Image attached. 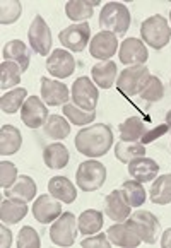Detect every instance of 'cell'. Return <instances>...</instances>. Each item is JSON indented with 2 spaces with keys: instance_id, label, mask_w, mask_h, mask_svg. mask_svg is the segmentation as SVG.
Returning <instances> with one entry per match:
<instances>
[{
  "instance_id": "19",
  "label": "cell",
  "mask_w": 171,
  "mask_h": 248,
  "mask_svg": "<svg viewBox=\"0 0 171 248\" xmlns=\"http://www.w3.org/2000/svg\"><path fill=\"white\" fill-rule=\"evenodd\" d=\"M157 171H159V164L154 159H151V157L144 156L128 163V173H130V176L140 183L154 180L157 176Z\"/></svg>"
},
{
  "instance_id": "31",
  "label": "cell",
  "mask_w": 171,
  "mask_h": 248,
  "mask_svg": "<svg viewBox=\"0 0 171 248\" xmlns=\"http://www.w3.org/2000/svg\"><path fill=\"white\" fill-rule=\"evenodd\" d=\"M77 226H79L80 234H96L103 228V212L96 209H88L77 219Z\"/></svg>"
},
{
  "instance_id": "43",
  "label": "cell",
  "mask_w": 171,
  "mask_h": 248,
  "mask_svg": "<svg viewBox=\"0 0 171 248\" xmlns=\"http://www.w3.org/2000/svg\"><path fill=\"white\" fill-rule=\"evenodd\" d=\"M0 233H2V241H0V245H2V248H9L12 243V233L5 228V224H2L0 226Z\"/></svg>"
},
{
  "instance_id": "15",
  "label": "cell",
  "mask_w": 171,
  "mask_h": 248,
  "mask_svg": "<svg viewBox=\"0 0 171 248\" xmlns=\"http://www.w3.org/2000/svg\"><path fill=\"white\" fill-rule=\"evenodd\" d=\"M117 48H118L117 34L109 33V31H101V33H98L93 38L91 45H89V53L94 59L105 62V60H109L113 55L117 53Z\"/></svg>"
},
{
  "instance_id": "38",
  "label": "cell",
  "mask_w": 171,
  "mask_h": 248,
  "mask_svg": "<svg viewBox=\"0 0 171 248\" xmlns=\"http://www.w3.org/2000/svg\"><path fill=\"white\" fill-rule=\"evenodd\" d=\"M22 14V5L21 2H16V0H11V2H2L0 4V22L2 24H12L16 22Z\"/></svg>"
},
{
  "instance_id": "12",
  "label": "cell",
  "mask_w": 171,
  "mask_h": 248,
  "mask_svg": "<svg viewBox=\"0 0 171 248\" xmlns=\"http://www.w3.org/2000/svg\"><path fill=\"white\" fill-rule=\"evenodd\" d=\"M21 118L22 124L30 128H40L47 124L48 120V108L41 98L31 96L26 99V103L21 108Z\"/></svg>"
},
{
  "instance_id": "20",
  "label": "cell",
  "mask_w": 171,
  "mask_h": 248,
  "mask_svg": "<svg viewBox=\"0 0 171 248\" xmlns=\"http://www.w3.org/2000/svg\"><path fill=\"white\" fill-rule=\"evenodd\" d=\"M48 192L53 195L55 199H59L63 204H72L77 199V190L74 183L65 176H53L48 182Z\"/></svg>"
},
{
  "instance_id": "10",
  "label": "cell",
  "mask_w": 171,
  "mask_h": 248,
  "mask_svg": "<svg viewBox=\"0 0 171 248\" xmlns=\"http://www.w3.org/2000/svg\"><path fill=\"white\" fill-rule=\"evenodd\" d=\"M89 36H91L89 24L88 22H79V24H72L60 31L59 40L62 43V46L69 48V50L84 51L89 43Z\"/></svg>"
},
{
  "instance_id": "1",
  "label": "cell",
  "mask_w": 171,
  "mask_h": 248,
  "mask_svg": "<svg viewBox=\"0 0 171 248\" xmlns=\"http://www.w3.org/2000/svg\"><path fill=\"white\" fill-rule=\"evenodd\" d=\"M113 146V130L106 124H96L84 127L76 135V149L82 156L101 157Z\"/></svg>"
},
{
  "instance_id": "26",
  "label": "cell",
  "mask_w": 171,
  "mask_h": 248,
  "mask_svg": "<svg viewBox=\"0 0 171 248\" xmlns=\"http://www.w3.org/2000/svg\"><path fill=\"white\" fill-rule=\"evenodd\" d=\"M70 159L69 149L63 144L53 142L43 149V161L50 170H62Z\"/></svg>"
},
{
  "instance_id": "44",
  "label": "cell",
  "mask_w": 171,
  "mask_h": 248,
  "mask_svg": "<svg viewBox=\"0 0 171 248\" xmlns=\"http://www.w3.org/2000/svg\"><path fill=\"white\" fill-rule=\"evenodd\" d=\"M161 247L163 248H171V228L166 230L161 236Z\"/></svg>"
},
{
  "instance_id": "30",
  "label": "cell",
  "mask_w": 171,
  "mask_h": 248,
  "mask_svg": "<svg viewBox=\"0 0 171 248\" xmlns=\"http://www.w3.org/2000/svg\"><path fill=\"white\" fill-rule=\"evenodd\" d=\"M146 156V147L140 142H130V140H120L115 146V157L120 163L128 164L130 161Z\"/></svg>"
},
{
  "instance_id": "14",
  "label": "cell",
  "mask_w": 171,
  "mask_h": 248,
  "mask_svg": "<svg viewBox=\"0 0 171 248\" xmlns=\"http://www.w3.org/2000/svg\"><path fill=\"white\" fill-rule=\"evenodd\" d=\"M62 214V204L59 199H55L51 194H45L34 201L33 205V216L38 223L48 224L53 223L55 219Z\"/></svg>"
},
{
  "instance_id": "39",
  "label": "cell",
  "mask_w": 171,
  "mask_h": 248,
  "mask_svg": "<svg viewBox=\"0 0 171 248\" xmlns=\"http://www.w3.org/2000/svg\"><path fill=\"white\" fill-rule=\"evenodd\" d=\"M41 241H40V234L34 228L31 226H24L21 228L17 234V247L19 248H40Z\"/></svg>"
},
{
  "instance_id": "23",
  "label": "cell",
  "mask_w": 171,
  "mask_h": 248,
  "mask_svg": "<svg viewBox=\"0 0 171 248\" xmlns=\"http://www.w3.org/2000/svg\"><path fill=\"white\" fill-rule=\"evenodd\" d=\"M22 146L21 130L14 125H2L0 128V154L2 156H12Z\"/></svg>"
},
{
  "instance_id": "34",
  "label": "cell",
  "mask_w": 171,
  "mask_h": 248,
  "mask_svg": "<svg viewBox=\"0 0 171 248\" xmlns=\"http://www.w3.org/2000/svg\"><path fill=\"white\" fill-rule=\"evenodd\" d=\"M43 130L50 139L60 140V139L69 137L70 124L63 117H60V115H50L48 120H47V124L43 125Z\"/></svg>"
},
{
  "instance_id": "46",
  "label": "cell",
  "mask_w": 171,
  "mask_h": 248,
  "mask_svg": "<svg viewBox=\"0 0 171 248\" xmlns=\"http://www.w3.org/2000/svg\"><path fill=\"white\" fill-rule=\"evenodd\" d=\"M170 21H171V12H170Z\"/></svg>"
},
{
  "instance_id": "25",
  "label": "cell",
  "mask_w": 171,
  "mask_h": 248,
  "mask_svg": "<svg viewBox=\"0 0 171 248\" xmlns=\"http://www.w3.org/2000/svg\"><path fill=\"white\" fill-rule=\"evenodd\" d=\"M117 63L113 60H105V62H98L96 65H93L91 76L94 84H98L101 89H109L115 84L117 79Z\"/></svg>"
},
{
  "instance_id": "2",
  "label": "cell",
  "mask_w": 171,
  "mask_h": 248,
  "mask_svg": "<svg viewBox=\"0 0 171 248\" xmlns=\"http://www.w3.org/2000/svg\"><path fill=\"white\" fill-rule=\"evenodd\" d=\"M130 11L125 4L120 2H108L103 5V11L99 14V28L109 33L122 36L130 28Z\"/></svg>"
},
{
  "instance_id": "7",
  "label": "cell",
  "mask_w": 171,
  "mask_h": 248,
  "mask_svg": "<svg viewBox=\"0 0 171 248\" xmlns=\"http://www.w3.org/2000/svg\"><path fill=\"white\" fill-rule=\"evenodd\" d=\"M77 231H79V226H77L76 216L72 212H62L51 224L50 238L59 247H72L76 243Z\"/></svg>"
},
{
  "instance_id": "3",
  "label": "cell",
  "mask_w": 171,
  "mask_h": 248,
  "mask_svg": "<svg viewBox=\"0 0 171 248\" xmlns=\"http://www.w3.org/2000/svg\"><path fill=\"white\" fill-rule=\"evenodd\" d=\"M140 36L142 41L147 43L154 50H163L171 40V30L168 21L163 16L156 14L140 24Z\"/></svg>"
},
{
  "instance_id": "5",
  "label": "cell",
  "mask_w": 171,
  "mask_h": 248,
  "mask_svg": "<svg viewBox=\"0 0 171 248\" xmlns=\"http://www.w3.org/2000/svg\"><path fill=\"white\" fill-rule=\"evenodd\" d=\"M151 72L146 65L127 67L120 72L117 79V89L127 98H132L135 94H140L146 82L149 80Z\"/></svg>"
},
{
  "instance_id": "4",
  "label": "cell",
  "mask_w": 171,
  "mask_h": 248,
  "mask_svg": "<svg viewBox=\"0 0 171 248\" xmlns=\"http://www.w3.org/2000/svg\"><path fill=\"white\" fill-rule=\"evenodd\" d=\"M76 182L82 192H94L101 188L106 182V168L99 161L89 159L79 164L76 173Z\"/></svg>"
},
{
  "instance_id": "36",
  "label": "cell",
  "mask_w": 171,
  "mask_h": 248,
  "mask_svg": "<svg viewBox=\"0 0 171 248\" xmlns=\"http://www.w3.org/2000/svg\"><path fill=\"white\" fill-rule=\"evenodd\" d=\"M63 115L72 122L74 125H89L96 118V111L91 109H82L79 106H76L74 103H65L63 105Z\"/></svg>"
},
{
  "instance_id": "33",
  "label": "cell",
  "mask_w": 171,
  "mask_h": 248,
  "mask_svg": "<svg viewBox=\"0 0 171 248\" xmlns=\"http://www.w3.org/2000/svg\"><path fill=\"white\" fill-rule=\"evenodd\" d=\"M21 76L22 70L17 63L11 62V60H4L0 65V88L4 91L16 88L17 84H21Z\"/></svg>"
},
{
  "instance_id": "24",
  "label": "cell",
  "mask_w": 171,
  "mask_h": 248,
  "mask_svg": "<svg viewBox=\"0 0 171 248\" xmlns=\"http://www.w3.org/2000/svg\"><path fill=\"white\" fill-rule=\"evenodd\" d=\"M28 214V202L17 199H5L0 204V219L4 224H17Z\"/></svg>"
},
{
  "instance_id": "22",
  "label": "cell",
  "mask_w": 171,
  "mask_h": 248,
  "mask_svg": "<svg viewBox=\"0 0 171 248\" xmlns=\"http://www.w3.org/2000/svg\"><path fill=\"white\" fill-rule=\"evenodd\" d=\"M96 5H99V0H69L65 4V14L70 21L79 24L93 17Z\"/></svg>"
},
{
  "instance_id": "18",
  "label": "cell",
  "mask_w": 171,
  "mask_h": 248,
  "mask_svg": "<svg viewBox=\"0 0 171 248\" xmlns=\"http://www.w3.org/2000/svg\"><path fill=\"white\" fill-rule=\"evenodd\" d=\"M106 234H108V240L111 241L113 245H117V247L134 248V247H139V245L142 243V240L135 234V231L132 230L127 223L113 224V226L108 228Z\"/></svg>"
},
{
  "instance_id": "16",
  "label": "cell",
  "mask_w": 171,
  "mask_h": 248,
  "mask_svg": "<svg viewBox=\"0 0 171 248\" xmlns=\"http://www.w3.org/2000/svg\"><path fill=\"white\" fill-rule=\"evenodd\" d=\"M41 98L48 106H60L65 105L70 98L69 88L59 80L48 79V77H41Z\"/></svg>"
},
{
  "instance_id": "37",
  "label": "cell",
  "mask_w": 171,
  "mask_h": 248,
  "mask_svg": "<svg viewBox=\"0 0 171 248\" xmlns=\"http://www.w3.org/2000/svg\"><path fill=\"white\" fill-rule=\"evenodd\" d=\"M139 96H140V99H144V101H147V103H156V101H159V99H163L164 86L159 77L151 76Z\"/></svg>"
},
{
  "instance_id": "29",
  "label": "cell",
  "mask_w": 171,
  "mask_h": 248,
  "mask_svg": "<svg viewBox=\"0 0 171 248\" xmlns=\"http://www.w3.org/2000/svg\"><path fill=\"white\" fill-rule=\"evenodd\" d=\"M151 201L154 204L166 205L171 204V175H161L156 176L151 185Z\"/></svg>"
},
{
  "instance_id": "40",
  "label": "cell",
  "mask_w": 171,
  "mask_h": 248,
  "mask_svg": "<svg viewBox=\"0 0 171 248\" xmlns=\"http://www.w3.org/2000/svg\"><path fill=\"white\" fill-rule=\"evenodd\" d=\"M17 180V168L16 164L11 161H2L0 163V186L2 188H9L14 185V182Z\"/></svg>"
},
{
  "instance_id": "17",
  "label": "cell",
  "mask_w": 171,
  "mask_h": 248,
  "mask_svg": "<svg viewBox=\"0 0 171 248\" xmlns=\"http://www.w3.org/2000/svg\"><path fill=\"white\" fill-rule=\"evenodd\" d=\"M130 204L127 202V199L124 197L122 190H113L106 195L105 199V214L108 216L111 221L117 223H124L127 221L130 216Z\"/></svg>"
},
{
  "instance_id": "35",
  "label": "cell",
  "mask_w": 171,
  "mask_h": 248,
  "mask_svg": "<svg viewBox=\"0 0 171 248\" xmlns=\"http://www.w3.org/2000/svg\"><path fill=\"white\" fill-rule=\"evenodd\" d=\"M122 194H124V197L127 199V202L130 204V207H140V205H144V202H146V188H144V185H142L140 182H137V180H128V182H125L124 185H122Z\"/></svg>"
},
{
  "instance_id": "11",
  "label": "cell",
  "mask_w": 171,
  "mask_h": 248,
  "mask_svg": "<svg viewBox=\"0 0 171 248\" xmlns=\"http://www.w3.org/2000/svg\"><path fill=\"white\" fill-rule=\"evenodd\" d=\"M118 57L124 65L135 67V65H146L149 53L144 45V41L137 40V38H127L124 43L120 45L118 50Z\"/></svg>"
},
{
  "instance_id": "6",
  "label": "cell",
  "mask_w": 171,
  "mask_h": 248,
  "mask_svg": "<svg viewBox=\"0 0 171 248\" xmlns=\"http://www.w3.org/2000/svg\"><path fill=\"white\" fill-rule=\"evenodd\" d=\"M132 230L135 231L139 238L144 243H156L157 234H159V219L149 211H135L134 214L128 216V219L125 221Z\"/></svg>"
},
{
  "instance_id": "8",
  "label": "cell",
  "mask_w": 171,
  "mask_h": 248,
  "mask_svg": "<svg viewBox=\"0 0 171 248\" xmlns=\"http://www.w3.org/2000/svg\"><path fill=\"white\" fill-rule=\"evenodd\" d=\"M98 98H99L98 88L93 84V80L86 76L77 77L76 82L72 84V96H70L74 105L91 111L98 105Z\"/></svg>"
},
{
  "instance_id": "32",
  "label": "cell",
  "mask_w": 171,
  "mask_h": 248,
  "mask_svg": "<svg viewBox=\"0 0 171 248\" xmlns=\"http://www.w3.org/2000/svg\"><path fill=\"white\" fill-rule=\"evenodd\" d=\"M28 99V91L24 88H16L12 91L5 93L2 98H0V108L2 111L7 115H14L16 111L22 108V105Z\"/></svg>"
},
{
  "instance_id": "42",
  "label": "cell",
  "mask_w": 171,
  "mask_h": 248,
  "mask_svg": "<svg viewBox=\"0 0 171 248\" xmlns=\"http://www.w3.org/2000/svg\"><path fill=\"white\" fill-rule=\"evenodd\" d=\"M170 130V127H168L166 124L164 125H157V127H153V128H149V130L146 132V135L142 137V140H140V144H151V142H154L156 139H159L161 135H164L166 132Z\"/></svg>"
},
{
  "instance_id": "28",
  "label": "cell",
  "mask_w": 171,
  "mask_h": 248,
  "mask_svg": "<svg viewBox=\"0 0 171 248\" xmlns=\"http://www.w3.org/2000/svg\"><path fill=\"white\" fill-rule=\"evenodd\" d=\"M120 139L122 140H130V142H140L142 137L146 135V132L149 130L142 118L139 117H130L120 125Z\"/></svg>"
},
{
  "instance_id": "27",
  "label": "cell",
  "mask_w": 171,
  "mask_h": 248,
  "mask_svg": "<svg viewBox=\"0 0 171 248\" xmlns=\"http://www.w3.org/2000/svg\"><path fill=\"white\" fill-rule=\"evenodd\" d=\"M4 59L11 60V62H16L19 67H21L22 72H26L28 67H30L31 55H30L28 46H26L21 40H11L4 46Z\"/></svg>"
},
{
  "instance_id": "45",
  "label": "cell",
  "mask_w": 171,
  "mask_h": 248,
  "mask_svg": "<svg viewBox=\"0 0 171 248\" xmlns=\"http://www.w3.org/2000/svg\"><path fill=\"white\" fill-rule=\"evenodd\" d=\"M166 125L170 127V130H171V109L166 113Z\"/></svg>"
},
{
  "instance_id": "9",
  "label": "cell",
  "mask_w": 171,
  "mask_h": 248,
  "mask_svg": "<svg viewBox=\"0 0 171 248\" xmlns=\"http://www.w3.org/2000/svg\"><path fill=\"white\" fill-rule=\"evenodd\" d=\"M28 38H30V45L34 53L41 55V57H48V51L51 50V31L41 16H34L30 26Z\"/></svg>"
},
{
  "instance_id": "21",
  "label": "cell",
  "mask_w": 171,
  "mask_h": 248,
  "mask_svg": "<svg viewBox=\"0 0 171 248\" xmlns=\"http://www.w3.org/2000/svg\"><path fill=\"white\" fill-rule=\"evenodd\" d=\"M5 195L9 199H17L22 202H31L34 201V195H36V183L31 176L21 175L14 182V185L5 188Z\"/></svg>"
},
{
  "instance_id": "13",
  "label": "cell",
  "mask_w": 171,
  "mask_h": 248,
  "mask_svg": "<svg viewBox=\"0 0 171 248\" xmlns=\"http://www.w3.org/2000/svg\"><path fill=\"white\" fill-rule=\"evenodd\" d=\"M47 69L53 77L59 79H65L70 77L76 70V59L72 57V53H69L67 50H53L51 55H48L47 59Z\"/></svg>"
},
{
  "instance_id": "41",
  "label": "cell",
  "mask_w": 171,
  "mask_h": 248,
  "mask_svg": "<svg viewBox=\"0 0 171 248\" xmlns=\"http://www.w3.org/2000/svg\"><path fill=\"white\" fill-rule=\"evenodd\" d=\"M111 241L108 240V234H93V236L82 240L80 247L82 248H109Z\"/></svg>"
}]
</instances>
